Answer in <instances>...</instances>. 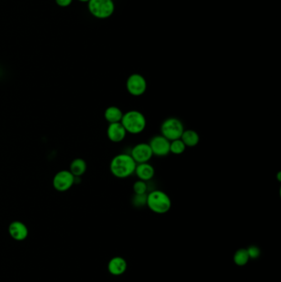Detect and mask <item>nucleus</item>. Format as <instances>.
<instances>
[{"label":"nucleus","instance_id":"nucleus-1","mask_svg":"<svg viewBox=\"0 0 281 282\" xmlns=\"http://www.w3.org/2000/svg\"><path fill=\"white\" fill-rule=\"evenodd\" d=\"M136 164L131 154L120 153L115 156L110 163V171L117 178H126L135 173Z\"/></svg>","mask_w":281,"mask_h":282},{"label":"nucleus","instance_id":"nucleus-2","mask_svg":"<svg viewBox=\"0 0 281 282\" xmlns=\"http://www.w3.org/2000/svg\"><path fill=\"white\" fill-rule=\"evenodd\" d=\"M121 123L127 133L138 135L145 130L147 121L142 112L136 110H131L124 113Z\"/></svg>","mask_w":281,"mask_h":282},{"label":"nucleus","instance_id":"nucleus-3","mask_svg":"<svg viewBox=\"0 0 281 282\" xmlns=\"http://www.w3.org/2000/svg\"><path fill=\"white\" fill-rule=\"evenodd\" d=\"M146 206L156 214H165L171 209L172 201L166 192L154 190L147 194Z\"/></svg>","mask_w":281,"mask_h":282},{"label":"nucleus","instance_id":"nucleus-4","mask_svg":"<svg viewBox=\"0 0 281 282\" xmlns=\"http://www.w3.org/2000/svg\"><path fill=\"white\" fill-rule=\"evenodd\" d=\"M184 130L182 121L176 117L164 120L160 127L161 135L169 141L180 139Z\"/></svg>","mask_w":281,"mask_h":282},{"label":"nucleus","instance_id":"nucleus-5","mask_svg":"<svg viewBox=\"0 0 281 282\" xmlns=\"http://www.w3.org/2000/svg\"><path fill=\"white\" fill-rule=\"evenodd\" d=\"M87 3L90 13L99 19L108 18L115 11L114 2L112 0H90Z\"/></svg>","mask_w":281,"mask_h":282},{"label":"nucleus","instance_id":"nucleus-6","mask_svg":"<svg viewBox=\"0 0 281 282\" xmlns=\"http://www.w3.org/2000/svg\"><path fill=\"white\" fill-rule=\"evenodd\" d=\"M147 89V81L140 73H132L126 80V90L134 97H140Z\"/></svg>","mask_w":281,"mask_h":282},{"label":"nucleus","instance_id":"nucleus-7","mask_svg":"<svg viewBox=\"0 0 281 282\" xmlns=\"http://www.w3.org/2000/svg\"><path fill=\"white\" fill-rule=\"evenodd\" d=\"M76 178L69 170H61L53 178V187L58 192H66L75 183Z\"/></svg>","mask_w":281,"mask_h":282},{"label":"nucleus","instance_id":"nucleus-8","mask_svg":"<svg viewBox=\"0 0 281 282\" xmlns=\"http://www.w3.org/2000/svg\"><path fill=\"white\" fill-rule=\"evenodd\" d=\"M131 155L136 163H148L153 154L148 143H140L132 148Z\"/></svg>","mask_w":281,"mask_h":282},{"label":"nucleus","instance_id":"nucleus-9","mask_svg":"<svg viewBox=\"0 0 281 282\" xmlns=\"http://www.w3.org/2000/svg\"><path fill=\"white\" fill-rule=\"evenodd\" d=\"M148 144L150 146L153 155L165 157L170 153V141L162 137V135L153 137Z\"/></svg>","mask_w":281,"mask_h":282},{"label":"nucleus","instance_id":"nucleus-10","mask_svg":"<svg viewBox=\"0 0 281 282\" xmlns=\"http://www.w3.org/2000/svg\"><path fill=\"white\" fill-rule=\"evenodd\" d=\"M8 233L12 239L16 241H23L27 238L29 231L24 223L16 220L12 221L9 224Z\"/></svg>","mask_w":281,"mask_h":282},{"label":"nucleus","instance_id":"nucleus-11","mask_svg":"<svg viewBox=\"0 0 281 282\" xmlns=\"http://www.w3.org/2000/svg\"><path fill=\"white\" fill-rule=\"evenodd\" d=\"M107 137L113 143H120L126 138L127 132L121 122L111 123L107 127Z\"/></svg>","mask_w":281,"mask_h":282},{"label":"nucleus","instance_id":"nucleus-12","mask_svg":"<svg viewBox=\"0 0 281 282\" xmlns=\"http://www.w3.org/2000/svg\"><path fill=\"white\" fill-rule=\"evenodd\" d=\"M135 173L139 178V180L147 182V181L151 180L154 177L155 170L150 163H137Z\"/></svg>","mask_w":281,"mask_h":282},{"label":"nucleus","instance_id":"nucleus-13","mask_svg":"<svg viewBox=\"0 0 281 282\" xmlns=\"http://www.w3.org/2000/svg\"><path fill=\"white\" fill-rule=\"evenodd\" d=\"M127 268L126 261L121 257H115L108 263V271L113 276H121Z\"/></svg>","mask_w":281,"mask_h":282},{"label":"nucleus","instance_id":"nucleus-14","mask_svg":"<svg viewBox=\"0 0 281 282\" xmlns=\"http://www.w3.org/2000/svg\"><path fill=\"white\" fill-rule=\"evenodd\" d=\"M123 112L120 109L119 107L116 106H111L107 107L105 110L104 117L109 124L111 123H117V122H121L122 117H123Z\"/></svg>","mask_w":281,"mask_h":282},{"label":"nucleus","instance_id":"nucleus-15","mask_svg":"<svg viewBox=\"0 0 281 282\" xmlns=\"http://www.w3.org/2000/svg\"><path fill=\"white\" fill-rule=\"evenodd\" d=\"M180 139L187 147H195L200 142V136L194 130H184Z\"/></svg>","mask_w":281,"mask_h":282},{"label":"nucleus","instance_id":"nucleus-16","mask_svg":"<svg viewBox=\"0 0 281 282\" xmlns=\"http://www.w3.org/2000/svg\"><path fill=\"white\" fill-rule=\"evenodd\" d=\"M87 163L85 162L84 159L80 158H75L71 162L69 171L75 178H80L81 176L83 175L85 172L87 171Z\"/></svg>","mask_w":281,"mask_h":282},{"label":"nucleus","instance_id":"nucleus-17","mask_svg":"<svg viewBox=\"0 0 281 282\" xmlns=\"http://www.w3.org/2000/svg\"><path fill=\"white\" fill-rule=\"evenodd\" d=\"M249 260V255L247 253V249H244V248L238 249L233 256V261L236 265L240 266V267L246 265Z\"/></svg>","mask_w":281,"mask_h":282},{"label":"nucleus","instance_id":"nucleus-18","mask_svg":"<svg viewBox=\"0 0 281 282\" xmlns=\"http://www.w3.org/2000/svg\"><path fill=\"white\" fill-rule=\"evenodd\" d=\"M186 148L187 146L185 145V143L181 139L170 141V153L178 155L184 153Z\"/></svg>","mask_w":281,"mask_h":282},{"label":"nucleus","instance_id":"nucleus-19","mask_svg":"<svg viewBox=\"0 0 281 282\" xmlns=\"http://www.w3.org/2000/svg\"><path fill=\"white\" fill-rule=\"evenodd\" d=\"M148 186L144 181L139 180L134 183L133 191L135 194H145L147 193Z\"/></svg>","mask_w":281,"mask_h":282},{"label":"nucleus","instance_id":"nucleus-20","mask_svg":"<svg viewBox=\"0 0 281 282\" xmlns=\"http://www.w3.org/2000/svg\"><path fill=\"white\" fill-rule=\"evenodd\" d=\"M132 203L136 207L146 206V203H147V193H145V194H135L133 199H132Z\"/></svg>","mask_w":281,"mask_h":282},{"label":"nucleus","instance_id":"nucleus-21","mask_svg":"<svg viewBox=\"0 0 281 282\" xmlns=\"http://www.w3.org/2000/svg\"><path fill=\"white\" fill-rule=\"evenodd\" d=\"M247 253L249 255L250 259H256V258H259L260 254H261V250L257 246L252 245L250 246L249 248L247 249Z\"/></svg>","mask_w":281,"mask_h":282},{"label":"nucleus","instance_id":"nucleus-22","mask_svg":"<svg viewBox=\"0 0 281 282\" xmlns=\"http://www.w3.org/2000/svg\"><path fill=\"white\" fill-rule=\"evenodd\" d=\"M73 0H56V2L58 6L61 7H69L72 3Z\"/></svg>","mask_w":281,"mask_h":282},{"label":"nucleus","instance_id":"nucleus-23","mask_svg":"<svg viewBox=\"0 0 281 282\" xmlns=\"http://www.w3.org/2000/svg\"><path fill=\"white\" fill-rule=\"evenodd\" d=\"M281 172H279V173H278V174H277V178H278V181H279V182H281Z\"/></svg>","mask_w":281,"mask_h":282},{"label":"nucleus","instance_id":"nucleus-24","mask_svg":"<svg viewBox=\"0 0 281 282\" xmlns=\"http://www.w3.org/2000/svg\"><path fill=\"white\" fill-rule=\"evenodd\" d=\"M78 1H80V2H89L90 0H78Z\"/></svg>","mask_w":281,"mask_h":282}]
</instances>
